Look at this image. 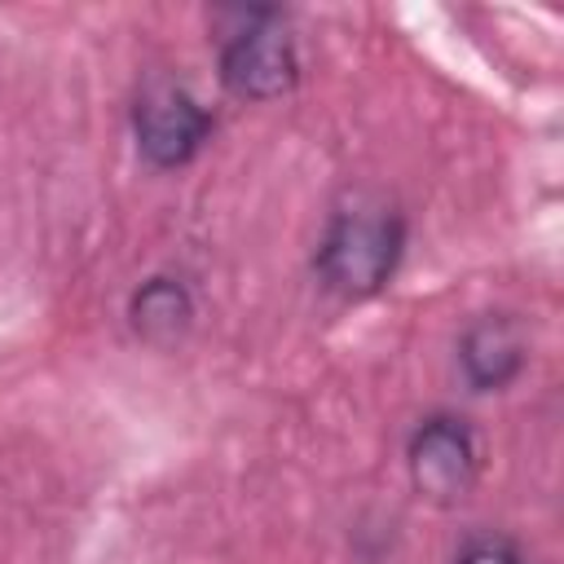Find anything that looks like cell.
Listing matches in <instances>:
<instances>
[{
	"label": "cell",
	"mask_w": 564,
	"mask_h": 564,
	"mask_svg": "<svg viewBox=\"0 0 564 564\" xmlns=\"http://www.w3.org/2000/svg\"><path fill=\"white\" fill-rule=\"evenodd\" d=\"M458 361H463V375L471 388L480 392H494L502 383H511L524 366V330L516 317L507 313H494V317H480L476 326H467L463 344H458Z\"/></svg>",
	"instance_id": "obj_5"
},
{
	"label": "cell",
	"mask_w": 564,
	"mask_h": 564,
	"mask_svg": "<svg viewBox=\"0 0 564 564\" xmlns=\"http://www.w3.org/2000/svg\"><path fill=\"white\" fill-rule=\"evenodd\" d=\"M295 70L300 66H295L291 35L278 26L273 9L242 13L238 31H229L220 48V79L234 97H247V101L282 97L295 84Z\"/></svg>",
	"instance_id": "obj_2"
},
{
	"label": "cell",
	"mask_w": 564,
	"mask_h": 564,
	"mask_svg": "<svg viewBox=\"0 0 564 564\" xmlns=\"http://www.w3.org/2000/svg\"><path fill=\"white\" fill-rule=\"evenodd\" d=\"M410 476L423 498L458 502L476 480V441L463 419L436 414L410 441Z\"/></svg>",
	"instance_id": "obj_4"
},
{
	"label": "cell",
	"mask_w": 564,
	"mask_h": 564,
	"mask_svg": "<svg viewBox=\"0 0 564 564\" xmlns=\"http://www.w3.org/2000/svg\"><path fill=\"white\" fill-rule=\"evenodd\" d=\"M401 216L388 207H348L330 220L322 247H317V273L330 291L361 300L375 295L401 256Z\"/></svg>",
	"instance_id": "obj_1"
},
{
	"label": "cell",
	"mask_w": 564,
	"mask_h": 564,
	"mask_svg": "<svg viewBox=\"0 0 564 564\" xmlns=\"http://www.w3.org/2000/svg\"><path fill=\"white\" fill-rule=\"evenodd\" d=\"M137 145L154 167H181L212 132V115L181 84H150L132 110Z\"/></svg>",
	"instance_id": "obj_3"
},
{
	"label": "cell",
	"mask_w": 564,
	"mask_h": 564,
	"mask_svg": "<svg viewBox=\"0 0 564 564\" xmlns=\"http://www.w3.org/2000/svg\"><path fill=\"white\" fill-rule=\"evenodd\" d=\"M454 564H524V555L507 538H471Z\"/></svg>",
	"instance_id": "obj_7"
},
{
	"label": "cell",
	"mask_w": 564,
	"mask_h": 564,
	"mask_svg": "<svg viewBox=\"0 0 564 564\" xmlns=\"http://www.w3.org/2000/svg\"><path fill=\"white\" fill-rule=\"evenodd\" d=\"M132 326H137L145 339H154V344L176 339V335L189 326V295H185V286L172 282V278L145 282V286L137 291V300H132Z\"/></svg>",
	"instance_id": "obj_6"
}]
</instances>
